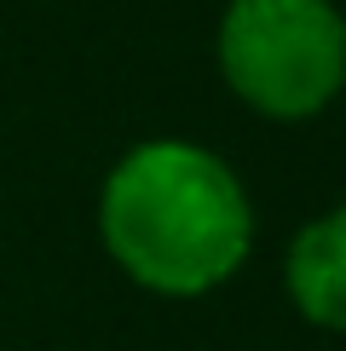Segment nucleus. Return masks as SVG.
<instances>
[{
  "instance_id": "1",
  "label": "nucleus",
  "mask_w": 346,
  "mask_h": 351,
  "mask_svg": "<svg viewBox=\"0 0 346 351\" xmlns=\"http://www.w3.org/2000/svg\"><path fill=\"white\" fill-rule=\"evenodd\" d=\"M110 259L156 294H208L242 265L254 213L237 173L185 138H150L110 167L98 196Z\"/></svg>"
},
{
  "instance_id": "2",
  "label": "nucleus",
  "mask_w": 346,
  "mask_h": 351,
  "mask_svg": "<svg viewBox=\"0 0 346 351\" xmlns=\"http://www.w3.org/2000/svg\"><path fill=\"white\" fill-rule=\"evenodd\" d=\"M231 93L266 115H312L346 81V23L329 0H231L220 18Z\"/></svg>"
},
{
  "instance_id": "3",
  "label": "nucleus",
  "mask_w": 346,
  "mask_h": 351,
  "mask_svg": "<svg viewBox=\"0 0 346 351\" xmlns=\"http://www.w3.org/2000/svg\"><path fill=\"white\" fill-rule=\"evenodd\" d=\"M288 294L323 328H346V208L312 219L288 247Z\"/></svg>"
}]
</instances>
